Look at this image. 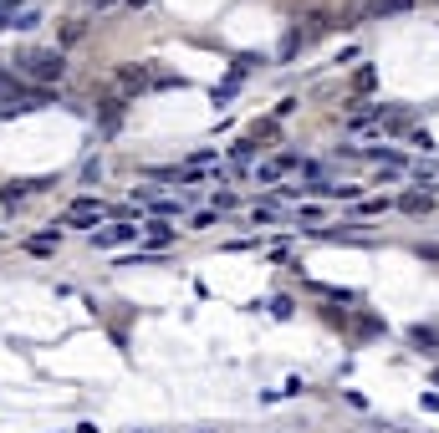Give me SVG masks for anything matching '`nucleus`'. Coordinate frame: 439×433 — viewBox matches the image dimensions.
I'll return each instance as SVG.
<instances>
[{"label": "nucleus", "instance_id": "obj_17", "mask_svg": "<svg viewBox=\"0 0 439 433\" xmlns=\"http://www.w3.org/2000/svg\"><path fill=\"white\" fill-rule=\"evenodd\" d=\"M128 6H133V10H138V6H148V0H128Z\"/></svg>", "mask_w": 439, "mask_h": 433}, {"label": "nucleus", "instance_id": "obj_18", "mask_svg": "<svg viewBox=\"0 0 439 433\" xmlns=\"http://www.w3.org/2000/svg\"><path fill=\"white\" fill-rule=\"evenodd\" d=\"M97 6H118V0H97Z\"/></svg>", "mask_w": 439, "mask_h": 433}, {"label": "nucleus", "instance_id": "obj_6", "mask_svg": "<svg viewBox=\"0 0 439 433\" xmlns=\"http://www.w3.org/2000/svg\"><path fill=\"white\" fill-rule=\"evenodd\" d=\"M57 240H61V230L51 225V230L41 234V240H26V250H31V255H51V250H57Z\"/></svg>", "mask_w": 439, "mask_h": 433}, {"label": "nucleus", "instance_id": "obj_11", "mask_svg": "<svg viewBox=\"0 0 439 433\" xmlns=\"http://www.w3.org/2000/svg\"><path fill=\"white\" fill-rule=\"evenodd\" d=\"M16 16H21V0H0V31H6Z\"/></svg>", "mask_w": 439, "mask_h": 433}, {"label": "nucleus", "instance_id": "obj_13", "mask_svg": "<svg viewBox=\"0 0 439 433\" xmlns=\"http://www.w3.org/2000/svg\"><path fill=\"white\" fill-rule=\"evenodd\" d=\"M373 82H378V72H373V67H363V72L353 77V87H358V92H373Z\"/></svg>", "mask_w": 439, "mask_h": 433}, {"label": "nucleus", "instance_id": "obj_15", "mask_svg": "<svg viewBox=\"0 0 439 433\" xmlns=\"http://www.w3.org/2000/svg\"><path fill=\"white\" fill-rule=\"evenodd\" d=\"M409 143H414V148H424V153H434V138H429V133H424V128H419V133H414V138H409Z\"/></svg>", "mask_w": 439, "mask_h": 433}, {"label": "nucleus", "instance_id": "obj_2", "mask_svg": "<svg viewBox=\"0 0 439 433\" xmlns=\"http://www.w3.org/2000/svg\"><path fill=\"white\" fill-rule=\"evenodd\" d=\"M148 82H153L148 61H138V67H118V87H123V92H144Z\"/></svg>", "mask_w": 439, "mask_h": 433}, {"label": "nucleus", "instance_id": "obj_8", "mask_svg": "<svg viewBox=\"0 0 439 433\" xmlns=\"http://www.w3.org/2000/svg\"><path fill=\"white\" fill-rule=\"evenodd\" d=\"M409 6H414V0H378V6H373V16H404Z\"/></svg>", "mask_w": 439, "mask_h": 433}, {"label": "nucleus", "instance_id": "obj_4", "mask_svg": "<svg viewBox=\"0 0 439 433\" xmlns=\"http://www.w3.org/2000/svg\"><path fill=\"white\" fill-rule=\"evenodd\" d=\"M296 163V153H281V159H271L266 168H255V179H261V183H276L281 174H286V168Z\"/></svg>", "mask_w": 439, "mask_h": 433}, {"label": "nucleus", "instance_id": "obj_5", "mask_svg": "<svg viewBox=\"0 0 439 433\" xmlns=\"http://www.w3.org/2000/svg\"><path fill=\"white\" fill-rule=\"evenodd\" d=\"M144 234H148V245H153V250H164V245L174 240V225H164V219H148Z\"/></svg>", "mask_w": 439, "mask_h": 433}, {"label": "nucleus", "instance_id": "obj_3", "mask_svg": "<svg viewBox=\"0 0 439 433\" xmlns=\"http://www.w3.org/2000/svg\"><path fill=\"white\" fill-rule=\"evenodd\" d=\"M123 240H138V225H113V230H92V245L108 250V245H123Z\"/></svg>", "mask_w": 439, "mask_h": 433}, {"label": "nucleus", "instance_id": "obj_9", "mask_svg": "<svg viewBox=\"0 0 439 433\" xmlns=\"http://www.w3.org/2000/svg\"><path fill=\"white\" fill-rule=\"evenodd\" d=\"M409 342H414V347H429V352H439V336L429 332V326H414V332H409Z\"/></svg>", "mask_w": 439, "mask_h": 433}, {"label": "nucleus", "instance_id": "obj_10", "mask_svg": "<svg viewBox=\"0 0 439 433\" xmlns=\"http://www.w3.org/2000/svg\"><path fill=\"white\" fill-rule=\"evenodd\" d=\"M148 209L159 219H169V214H179V209H184V199H148Z\"/></svg>", "mask_w": 439, "mask_h": 433}, {"label": "nucleus", "instance_id": "obj_7", "mask_svg": "<svg viewBox=\"0 0 439 433\" xmlns=\"http://www.w3.org/2000/svg\"><path fill=\"white\" fill-rule=\"evenodd\" d=\"M123 123V102H102V133H118Z\"/></svg>", "mask_w": 439, "mask_h": 433}, {"label": "nucleus", "instance_id": "obj_1", "mask_svg": "<svg viewBox=\"0 0 439 433\" xmlns=\"http://www.w3.org/2000/svg\"><path fill=\"white\" fill-rule=\"evenodd\" d=\"M16 67L31 77V82H61V72H67V57H61L57 46H26L16 57Z\"/></svg>", "mask_w": 439, "mask_h": 433}, {"label": "nucleus", "instance_id": "obj_14", "mask_svg": "<svg viewBox=\"0 0 439 433\" xmlns=\"http://www.w3.org/2000/svg\"><path fill=\"white\" fill-rule=\"evenodd\" d=\"M404 209H409V214H419V209H429V194H404Z\"/></svg>", "mask_w": 439, "mask_h": 433}, {"label": "nucleus", "instance_id": "obj_16", "mask_svg": "<svg viewBox=\"0 0 439 433\" xmlns=\"http://www.w3.org/2000/svg\"><path fill=\"white\" fill-rule=\"evenodd\" d=\"M419 255L424 260H439V245H419Z\"/></svg>", "mask_w": 439, "mask_h": 433}, {"label": "nucleus", "instance_id": "obj_12", "mask_svg": "<svg viewBox=\"0 0 439 433\" xmlns=\"http://www.w3.org/2000/svg\"><path fill=\"white\" fill-rule=\"evenodd\" d=\"M255 159V143H235V148H230V163H251Z\"/></svg>", "mask_w": 439, "mask_h": 433}]
</instances>
